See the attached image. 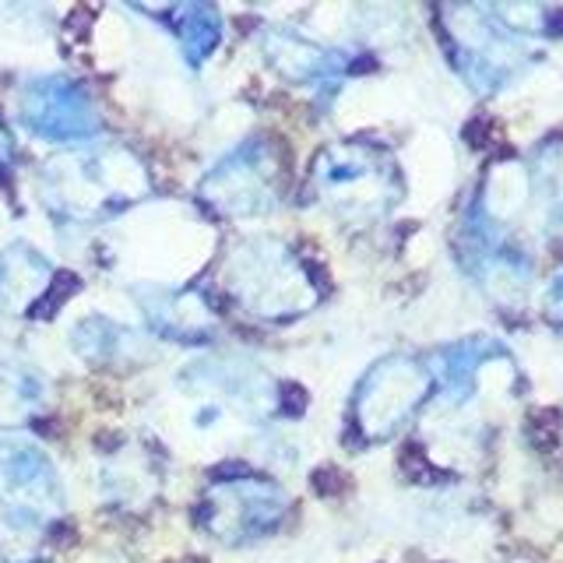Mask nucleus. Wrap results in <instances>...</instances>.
<instances>
[{"label":"nucleus","instance_id":"obj_12","mask_svg":"<svg viewBox=\"0 0 563 563\" xmlns=\"http://www.w3.org/2000/svg\"><path fill=\"white\" fill-rule=\"evenodd\" d=\"M141 310H145L148 324L155 334L163 339H180V342H198L211 331L216 317H211L205 296L194 289H163V286H148L137 292Z\"/></svg>","mask_w":563,"mask_h":563},{"label":"nucleus","instance_id":"obj_11","mask_svg":"<svg viewBox=\"0 0 563 563\" xmlns=\"http://www.w3.org/2000/svg\"><path fill=\"white\" fill-rule=\"evenodd\" d=\"M261 49L268 64L278 70L282 78L292 85H310V81H324L331 75L345 70L349 57L339 49H324L310 43L307 35H299L292 29H264L261 32Z\"/></svg>","mask_w":563,"mask_h":563},{"label":"nucleus","instance_id":"obj_2","mask_svg":"<svg viewBox=\"0 0 563 563\" xmlns=\"http://www.w3.org/2000/svg\"><path fill=\"white\" fill-rule=\"evenodd\" d=\"M225 289L246 313L264 317V321L307 313L317 303L310 268L292 254L289 243L275 236L240 240L229 251Z\"/></svg>","mask_w":563,"mask_h":563},{"label":"nucleus","instance_id":"obj_5","mask_svg":"<svg viewBox=\"0 0 563 563\" xmlns=\"http://www.w3.org/2000/svg\"><path fill=\"white\" fill-rule=\"evenodd\" d=\"M444 18L454 43V64L479 92H497L532 64V53L518 43V35L497 25L489 8H444Z\"/></svg>","mask_w":563,"mask_h":563},{"label":"nucleus","instance_id":"obj_13","mask_svg":"<svg viewBox=\"0 0 563 563\" xmlns=\"http://www.w3.org/2000/svg\"><path fill=\"white\" fill-rule=\"evenodd\" d=\"M507 356V349L493 339H465V342H454L433 352L430 360V377L440 384V395L451 405H462L472 398L475 391V377L489 360H500Z\"/></svg>","mask_w":563,"mask_h":563},{"label":"nucleus","instance_id":"obj_6","mask_svg":"<svg viewBox=\"0 0 563 563\" xmlns=\"http://www.w3.org/2000/svg\"><path fill=\"white\" fill-rule=\"evenodd\" d=\"M278 155L264 137H246L205 173L201 198L229 219H254L278 205Z\"/></svg>","mask_w":563,"mask_h":563},{"label":"nucleus","instance_id":"obj_1","mask_svg":"<svg viewBox=\"0 0 563 563\" xmlns=\"http://www.w3.org/2000/svg\"><path fill=\"white\" fill-rule=\"evenodd\" d=\"M148 190L152 180L145 163L120 145L60 155L43 166L40 176L43 208L67 225H96L110 216H120Z\"/></svg>","mask_w":563,"mask_h":563},{"label":"nucleus","instance_id":"obj_3","mask_svg":"<svg viewBox=\"0 0 563 563\" xmlns=\"http://www.w3.org/2000/svg\"><path fill=\"white\" fill-rule=\"evenodd\" d=\"M64 504L53 457L29 437H0V518L11 532H43L64 515Z\"/></svg>","mask_w":563,"mask_h":563},{"label":"nucleus","instance_id":"obj_15","mask_svg":"<svg viewBox=\"0 0 563 563\" xmlns=\"http://www.w3.org/2000/svg\"><path fill=\"white\" fill-rule=\"evenodd\" d=\"M46 398V380L32 363L11 352H0V422L32 416Z\"/></svg>","mask_w":563,"mask_h":563},{"label":"nucleus","instance_id":"obj_10","mask_svg":"<svg viewBox=\"0 0 563 563\" xmlns=\"http://www.w3.org/2000/svg\"><path fill=\"white\" fill-rule=\"evenodd\" d=\"M67 275H57L46 254L35 251L32 243L18 240L0 251V313H49L46 307L60 303V299L78 289H60Z\"/></svg>","mask_w":563,"mask_h":563},{"label":"nucleus","instance_id":"obj_17","mask_svg":"<svg viewBox=\"0 0 563 563\" xmlns=\"http://www.w3.org/2000/svg\"><path fill=\"white\" fill-rule=\"evenodd\" d=\"M542 310L556 328H563V275H556L550 282V289H545V296H542Z\"/></svg>","mask_w":563,"mask_h":563},{"label":"nucleus","instance_id":"obj_7","mask_svg":"<svg viewBox=\"0 0 563 563\" xmlns=\"http://www.w3.org/2000/svg\"><path fill=\"white\" fill-rule=\"evenodd\" d=\"M18 123L53 145H78L102 134V117L85 85L64 75H35L25 78L14 92Z\"/></svg>","mask_w":563,"mask_h":563},{"label":"nucleus","instance_id":"obj_14","mask_svg":"<svg viewBox=\"0 0 563 563\" xmlns=\"http://www.w3.org/2000/svg\"><path fill=\"white\" fill-rule=\"evenodd\" d=\"M145 345L141 334H134L131 328L117 324L113 317L92 313L70 328V349L78 352L85 363L92 366H110V363H128L137 356V349Z\"/></svg>","mask_w":563,"mask_h":563},{"label":"nucleus","instance_id":"obj_9","mask_svg":"<svg viewBox=\"0 0 563 563\" xmlns=\"http://www.w3.org/2000/svg\"><path fill=\"white\" fill-rule=\"evenodd\" d=\"M201 507L211 536H219L222 542H246L278 528L289 500L282 486L257 479V475H240V479H222L211 486Z\"/></svg>","mask_w":563,"mask_h":563},{"label":"nucleus","instance_id":"obj_19","mask_svg":"<svg viewBox=\"0 0 563 563\" xmlns=\"http://www.w3.org/2000/svg\"><path fill=\"white\" fill-rule=\"evenodd\" d=\"M29 563H43V560H29Z\"/></svg>","mask_w":563,"mask_h":563},{"label":"nucleus","instance_id":"obj_4","mask_svg":"<svg viewBox=\"0 0 563 563\" xmlns=\"http://www.w3.org/2000/svg\"><path fill=\"white\" fill-rule=\"evenodd\" d=\"M313 184L321 198L349 219H374L398 201L395 163L380 148L342 141L317 155Z\"/></svg>","mask_w":563,"mask_h":563},{"label":"nucleus","instance_id":"obj_16","mask_svg":"<svg viewBox=\"0 0 563 563\" xmlns=\"http://www.w3.org/2000/svg\"><path fill=\"white\" fill-rule=\"evenodd\" d=\"M166 22L173 29V35L180 40V49L187 64H205L211 57V49L219 46L222 40V22L219 11L208 4H180L166 11Z\"/></svg>","mask_w":563,"mask_h":563},{"label":"nucleus","instance_id":"obj_18","mask_svg":"<svg viewBox=\"0 0 563 563\" xmlns=\"http://www.w3.org/2000/svg\"><path fill=\"white\" fill-rule=\"evenodd\" d=\"M11 166H14V137L8 134L4 123H0V176L11 173Z\"/></svg>","mask_w":563,"mask_h":563},{"label":"nucleus","instance_id":"obj_8","mask_svg":"<svg viewBox=\"0 0 563 563\" xmlns=\"http://www.w3.org/2000/svg\"><path fill=\"white\" fill-rule=\"evenodd\" d=\"M430 369L409 356L380 360L356 387V427L366 440H387L409 422L430 395Z\"/></svg>","mask_w":563,"mask_h":563}]
</instances>
